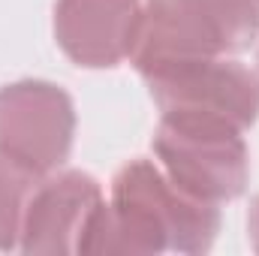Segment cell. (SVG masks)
<instances>
[{
    "label": "cell",
    "instance_id": "cell-1",
    "mask_svg": "<svg viewBox=\"0 0 259 256\" xmlns=\"http://www.w3.org/2000/svg\"><path fill=\"white\" fill-rule=\"evenodd\" d=\"M220 229L217 205L175 187L148 160L124 166L81 235L78 253H205Z\"/></svg>",
    "mask_w": 259,
    "mask_h": 256
},
{
    "label": "cell",
    "instance_id": "cell-2",
    "mask_svg": "<svg viewBox=\"0 0 259 256\" xmlns=\"http://www.w3.org/2000/svg\"><path fill=\"white\" fill-rule=\"evenodd\" d=\"M259 33L256 0H148L133 64L142 75L163 66L244 52Z\"/></svg>",
    "mask_w": 259,
    "mask_h": 256
},
{
    "label": "cell",
    "instance_id": "cell-3",
    "mask_svg": "<svg viewBox=\"0 0 259 256\" xmlns=\"http://www.w3.org/2000/svg\"><path fill=\"white\" fill-rule=\"evenodd\" d=\"M154 154L175 187L208 205L238 199L250 175L241 130L208 118L163 115L154 136Z\"/></svg>",
    "mask_w": 259,
    "mask_h": 256
},
{
    "label": "cell",
    "instance_id": "cell-4",
    "mask_svg": "<svg viewBox=\"0 0 259 256\" xmlns=\"http://www.w3.org/2000/svg\"><path fill=\"white\" fill-rule=\"evenodd\" d=\"M145 81L163 115L208 118L241 133L259 118V78L226 58L163 66Z\"/></svg>",
    "mask_w": 259,
    "mask_h": 256
},
{
    "label": "cell",
    "instance_id": "cell-5",
    "mask_svg": "<svg viewBox=\"0 0 259 256\" xmlns=\"http://www.w3.org/2000/svg\"><path fill=\"white\" fill-rule=\"evenodd\" d=\"M75 109L58 84L15 81L0 88V151L46 178L72 151Z\"/></svg>",
    "mask_w": 259,
    "mask_h": 256
},
{
    "label": "cell",
    "instance_id": "cell-6",
    "mask_svg": "<svg viewBox=\"0 0 259 256\" xmlns=\"http://www.w3.org/2000/svg\"><path fill=\"white\" fill-rule=\"evenodd\" d=\"M142 27L139 0H58L55 36L78 66H118L136 52Z\"/></svg>",
    "mask_w": 259,
    "mask_h": 256
},
{
    "label": "cell",
    "instance_id": "cell-7",
    "mask_svg": "<svg viewBox=\"0 0 259 256\" xmlns=\"http://www.w3.org/2000/svg\"><path fill=\"white\" fill-rule=\"evenodd\" d=\"M103 205L100 184L84 172L46 175L27 202L18 250L24 253H78L91 217Z\"/></svg>",
    "mask_w": 259,
    "mask_h": 256
},
{
    "label": "cell",
    "instance_id": "cell-8",
    "mask_svg": "<svg viewBox=\"0 0 259 256\" xmlns=\"http://www.w3.org/2000/svg\"><path fill=\"white\" fill-rule=\"evenodd\" d=\"M39 184V175L15 163L0 151V250H15L21 241V223L27 202Z\"/></svg>",
    "mask_w": 259,
    "mask_h": 256
},
{
    "label": "cell",
    "instance_id": "cell-9",
    "mask_svg": "<svg viewBox=\"0 0 259 256\" xmlns=\"http://www.w3.org/2000/svg\"><path fill=\"white\" fill-rule=\"evenodd\" d=\"M247 232H250V247L259 253V196L253 199V208H250V217H247Z\"/></svg>",
    "mask_w": 259,
    "mask_h": 256
},
{
    "label": "cell",
    "instance_id": "cell-10",
    "mask_svg": "<svg viewBox=\"0 0 259 256\" xmlns=\"http://www.w3.org/2000/svg\"><path fill=\"white\" fill-rule=\"evenodd\" d=\"M256 6H259V0H256Z\"/></svg>",
    "mask_w": 259,
    "mask_h": 256
}]
</instances>
